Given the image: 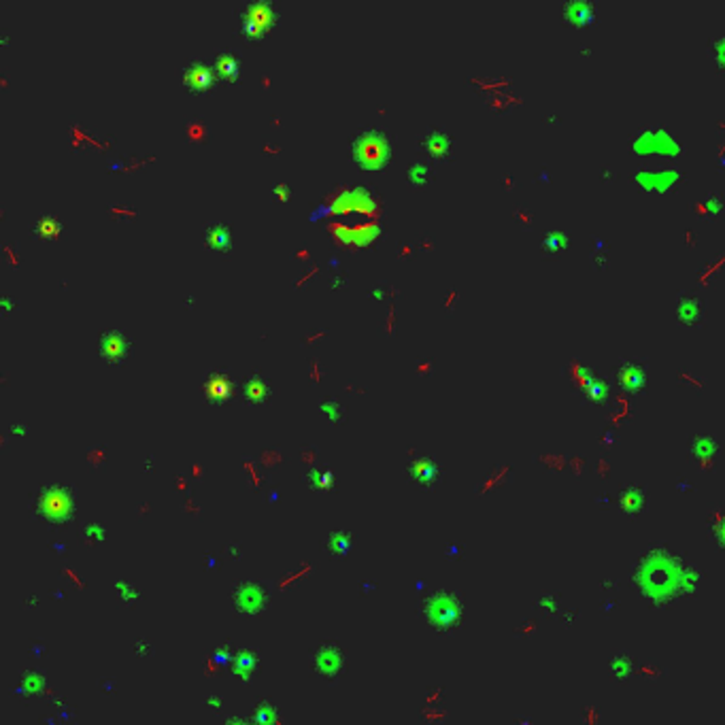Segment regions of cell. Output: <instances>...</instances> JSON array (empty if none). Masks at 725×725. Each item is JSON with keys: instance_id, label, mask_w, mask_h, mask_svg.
I'll return each instance as SVG.
<instances>
[{"instance_id": "cell-30", "label": "cell", "mask_w": 725, "mask_h": 725, "mask_svg": "<svg viewBox=\"0 0 725 725\" xmlns=\"http://www.w3.org/2000/svg\"><path fill=\"white\" fill-rule=\"evenodd\" d=\"M275 196L281 200V203H285V200H289V188L287 186H277V190H275Z\"/></svg>"}, {"instance_id": "cell-9", "label": "cell", "mask_w": 725, "mask_h": 725, "mask_svg": "<svg viewBox=\"0 0 725 725\" xmlns=\"http://www.w3.org/2000/svg\"><path fill=\"white\" fill-rule=\"evenodd\" d=\"M676 315H678V321L683 325H689V328L700 325L704 319V304L697 296H683L678 300Z\"/></svg>"}, {"instance_id": "cell-19", "label": "cell", "mask_w": 725, "mask_h": 725, "mask_svg": "<svg viewBox=\"0 0 725 725\" xmlns=\"http://www.w3.org/2000/svg\"><path fill=\"white\" fill-rule=\"evenodd\" d=\"M306 481H308L315 489H319V491H330V489H334V474H332L330 470H317V468H313V470L308 472Z\"/></svg>"}, {"instance_id": "cell-10", "label": "cell", "mask_w": 725, "mask_h": 725, "mask_svg": "<svg viewBox=\"0 0 725 725\" xmlns=\"http://www.w3.org/2000/svg\"><path fill=\"white\" fill-rule=\"evenodd\" d=\"M232 664H234V676L239 681H249L258 674V668H260V657H258V651H251V649H241L234 653L232 657Z\"/></svg>"}, {"instance_id": "cell-20", "label": "cell", "mask_w": 725, "mask_h": 725, "mask_svg": "<svg viewBox=\"0 0 725 725\" xmlns=\"http://www.w3.org/2000/svg\"><path fill=\"white\" fill-rule=\"evenodd\" d=\"M611 672H613L615 678L628 681V678L634 674V661H632L628 655H617V657L611 661Z\"/></svg>"}, {"instance_id": "cell-31", "label": "cell", "mask_w": 725, "mask_h": 725, "mask_svg": "<svg viewBox=\"0 0 725 725\" xmlns=\"http://www.w3.org/2000/svg\"><path fill=\"white\" fill-rule=\"evenodd\" d=\"M430 371V361H428V364H419V373L424 375V373H428Z\"/></svg>"}, {"instance_id": "cell-32", "label": "cell", "mask_w": 725, "mask_h": 725, "mask_svg": "<svg viewBox=\"0 0 725 725\" xmlns=\"http://www.w3.org/2000/svg\"><path fill=\"white\" fill-rule=\"evenodd\" d=\"M200 474H203L200 466H198V464H194V477H200Z\"/></svg>"}, {"instance_id": "cell-6", "label": "cell", "mask_w": 725, "mask_h": 725, "mask_svg": "<svg viewBox=\"0 0 725 725\" xmlns=\"http://www.w3.org/2000/svg\"><path fill=\"white\" fill-rule=\"evenodd\" d=\"M617 383L632 394H638L647 385V369L636 359H625L617 366Z\"/></svg>"}, {"instance_id": "cell-24", "label": "cell", "mask_w": 725, "mask_h": 725, "mask_svg": "<svg viewBox=\"0 0 725 725\" xmlns=\"http://www.w3.org/2000/svg\"><path fill=\"white\" fill-rule=\"evenodd\" d=\"M606 392H609V388H606V383L600 381V379H589L587 385H585V396H587L592 402H600L602 398H606Z\"/></svg>"}, {"instance_id": "cell-5", "label": "cell", "mask_w": 725, "mask_h": 725, "mask_svg": "<svg viewBox=\"0 0 725 725\" xmlns=\"http://www.w3.org/2000/svg\"><path fill=\"white\" fill-rule=\"evenodd\" d=\"M409 477L411 481L421 487V489H434L443 477V470L441 466L430 460V457H417L409 464Z\"/></svg>"}, {"instance_id": "cell-1", "label": "cell", "mask_w": 725, "mask_h": 725, "mask_svg": "<svg viewBox=\"0 0 725 725\" xmlns=\"http://www.w3.org/2000/svg\"><path fill=\"white\" fill-rule=\"evenodd\" d=\"M424 617L428 619V623L432 628H436L441 632L455 630L462 623V602L457 596H453L449 592L432 594L424 602Z\"/></svg>"}, {"instance_id": "cell-28", "label": "cell", "mask_w": 725, "mask_h": 725, "mask_svg": "<svg viewBox=\"0 0 725 725\" xmlns=\"http://www.w3.org/2000/svg\"><path fill=\"white\" fill-rule=\"evenodd\" d=\"M714 534H717L721 549H725V513H721L719 519L714 521Z\"/></svg>"}, {"instance_id": "cell-16", "label": "cell", "mask_w": 725, "mask_h": 725, "mask_svg": "<svg viewBox=\"0 0 725 725\" xmlns=\"http://www.w3.org/2000/svg\"><path fill=\"white\" fill-rule=\"evenodd\" d=\"M205 243H207L209 249L222 253V251H228V249H230L232 234H230V230H228L224 224H213V226H209V230H207V234H205Z\"/></svg>"}, {"instance_id": "cell-26", "label": "cell", "mask_w": 725, "mask_h": 725, "mask_svg": "<svg viewBox=\"0 0 725 725\" xmlns=\"http://www.w3.org/2000/svg\"><path fill=\"white\" fill-rule=\"evenodd\" d=\"M321 413H325L332 421H342V411L334 405V400H325L323 405H321Z\"/></svg>"}, {"instance_id": "cell-23", "label": "cell", "mask_w": 725, "mask_h": 725, "mask_svg": "<svg viewBox=\"0 0 725 725\" xmlns=\"http://www.w3.org/2000/svg\"><path fill=\"white\" fill-rule=\"evenodd\" d=\"M37 234H39L41 239H45V241L58 239V234H60V224H58V220H54V217L41 220V222L37 224Z\"/></svg>"}, {"instance_id": "cell-4", "label": "cell", "mask_w": 725, "mask_h": 725, "mask_svg": "<svg viewBox=\"0 0 725 725\" xmlns=\"http://www.w3.org/2000/svg\"><path fill=\"white\" fill-rule=\"evenodd\" d=\"M313 666H315L317 674H321L325 678H336L342 672V668H344V655H342V651L336 645L328 642V645H321L315 651Z\"/></svg>"}, {"instance_id": "cell-25", "label": "cell", "mask_w": 725, "mask_h": 725, "mask_svg": "<svg viewBox=\"0 0 725 725\" xmlns=\"http://www.w3.org/2000/svg\"><path fill=\"white\" fill-rule=\"evenodd\" d=\"M426 176H428V168H426L424 164H415V166H411V170H409V179L413 181L415 186H424V184H426Z\"/></svg>"}, {"instance_id": "cell-3", "label": "cell", "mask_w": 725, "mask_h": 725, "mask_svg": "<svg viewBox=\"0 0 725 725\" xmlns=\"http://www.w3.org/2000/svg\"><path fill=\"white\" fill-rule=\"evenodd\" d=\"M275 24V11L270 9V5L262 3V0H256V3L249 5V9L243 16V24H241V32L245 39L256 41L262 39L264 32Z\"/></svg>"}, {"instance_id": "cell-7", "label": "cell", "mask_w": 725, "mask_h": 725, "mask_svg": "<svg viewBox=\"0 0 725 725\" xmlns=\"http://www.w3.org/2000/svg\"><path fill=\"white\" fill-rule=\"evenodd\" d=\"M234 606H236V611L247 613V615L262 613L266 606V592L260 585L243 583L234 592Z\"/></svg>"}, {"instance_id": "cell-27", "label": "cell", "mask_w": 725, "mask_h": 725, "mask_svg": "<svg viewBox=\"0 0 725 725\" xmlns=\"http://www.w3.org/2000/svg\"><path fill=\"white\" fill-rule=\"evenodd\" d=\"M256 708H258V714H256L258 721L268 723V721L275 719V706H270V704H258Z\"/></svg>"}, {"instance_id": "cell-22", "label": "cell", "mask_w": 725, "mask_h": 725, "mask_svg": "<svg viewBox=\"0 0 725 725\" xmlns=\"http://www.w3.org/2000/svg\"><path fill=\"white\" fill-rule=\"evenodd\" d=\"M449 147V138L441 132H434L428 140H426V149L434 155V157H443L447 153Z\"/></svg>"}, {"instance_id": "cell-8", "label": "cell", "mask_w": 725, "mask_h": 725, "mask_svg": "<svg viewBox=\"0 0 725 725\" xmlns=\"http://www.w3.org/2000/svg\"><path fill=\"white\" fill-rule=\"evenodd\" d=\"M128 338L124 332H104L100 338V355L109 361V364H119V361L128 355Z\"/></svg>"}, {"instance_id": "cell-15", "label": "cell", "mask_w": 725, "mask_h": 725, "mask_svg": "<svg viewBox=\"0 0 725 725\" xmlns=\"http://www.w3.org/2000/svg\"><path fill=\"white\" fill-rule=\"evenodd\" d=\"M353 547H355V540H353V534H349V532H334V534H330V538L325 542L328 553L336 560L347 558L353 551Z\"/></svg>"}, {"instance_id": "cell-21", "label": "cell", "mask_w": 725, "mask_h": 725, "mask_svg": "<svg viewBox=\"0 0 725 725\" xmlns=\"http://www.w3.org/2000/svg\"><path fill=\"white\" fill-rule=\"evenodd\" d=\"M570 11V22L573 24H579V26H585V24H592L594 20V11L587 3H573L568 7Z\"/></svg>"}, {"instance_id": "cell-2", "label": "cell", "mask_w": 725, "mask_h": 725, "mask_svg": "<svg viewBox=\"0 0 725 725\" xmlns=\"http://www.w3.org/2000/svg\"><path fill=\"white\" fill-rule=\"evenodd\" d=\"M355 160L366 170H377L388 162V140L381 134H364L355 143Z\"/></svg>"}, {"instance_id": "cell-14", "label": "cell", "mask_w": 725, "mask_h": 725, "mask_svg": "<svg viewBox=\"0 0 725 725\" xmlns=\"http://www.w3.org/2000/svg\"><path fill=\"white\" fill-rule=\"evenodd\" d=\"M205 394L209 400L213 402H226L232 398L234 394V385L228 379V375H213L207 383H205Z\"/></svg>"}, {"instance_id": "cell-12", "label": "cell", "mask_w": 725, "mask_h": 725, "mask_svg": "<svg viewBox=\"0 0 725 725\" xmlns=\"http://www.w3.org/2000/svg\"><path fill=\"white\" fill-rule=\"evenodd\" d=\"M719 453V445L712 436H695L691 441V455L702 468H710Z\"/></svg>"}, {"instance_id": "cell-11", "label": "cell", "mask_w": 725, "mask_h": 725, "mask_svg": "<svg viewBox=\"0 0 725 725\" xmlns=\"http://www.w3.org/2000/svg\"><path fill=\"white\" fill-rule=\"evenodd\" d=\"M184 85L196 94L207 92L213 85V71L207 64H192L184 77Z\"/></svg>"}, {"instance_id": "cell-29", "label": "cell", "mask_w": 725, "mask_h": 725, "mask_svg": "<svg viewBox=\"0 0 725 725\" xmlns=\"http://www.w3.org/2000/svg\"><path fill=\"white\" fill-rule=\"evenodd\" d=\"M564 245H566V241H562V243H560V236H558V234H556V236H549V239H547V243H545V247H547L549 251H553V253H558V251H560Z\"/></svg>"}, {"instance_id": "cell-18", "label": "cell", "mask_w": 725, "mask_h": 725, "mask_svg": "<svg viewBox=\"0 0 725 725\" xmlns=\"http://www.w3.org/2000/svg\"><path fill=\"white\" fill-rule=\"evenodd\" d=\"M266 396H268L266 381L262 377H258V375L249 377L247 383H245V398L249 402H262V400H266Z\"/></svg>"}, {"instance_id": "cell-17", "label": "cell", "mask_w": 725, "mask_h": 725, "mask_svg": "<svg viewBox=\"0 0 725 725\" xmlns=\"http://www.w3.org/2000/svg\"><path fill=\"white\" fill-rule=\"evenodd\" d=\"M215 71H217V75H220L224 81L234 83V81L239 79V73H241V62H239V58H234L230 52H226V54H222V56L217 58Z\"/></svg>"}, {"instance_id": "cell-13", "label": "cell", "mask_w": 725, "mask_h": 725, "mask_svg": "<svg viewBox=\"0 0 725 725\" xmlns=\"http://www.w3.org/2000/svg\"><path fill=\"white\" fill-rule=\"evenodd\" d=\"M619 506L628 517H636L645 510L647 506V496L642 491V487L638 485H630L628 489H623V493L619 496Z\"/></svg>"}]
</instances>
